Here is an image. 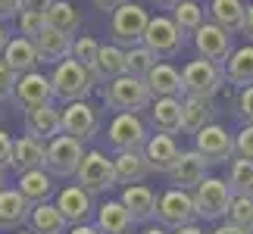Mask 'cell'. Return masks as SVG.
<instances>
[{
    "label": "cell",
    "instance_id": "6da1fadb",
    "mask_svg": "<svg viewBox=\"0 0 253 234\" xmlns=\"http://www.w3.org/2000/svg\"><path fill=\"white\" fill-rule=\"evenodd\" d=\"M103 100L110 110H119V113H141L153 103V94H150V84L147 78H138V75H122L110 81L103 87Z\"/></svg>",
    "mask_w": 253,
    "mask_h": 234
},
{
    "label": "cell",
    "instance_id": "7a4b0ae2",
    "mask_svg": "<svg viewBox=\"0 0 253 234\" xmlns=\"http://www.w3.org/2000/svg\"><path fill=\"white\" fill-rule=\"evenodd\" d=\"M50 81H53V94L60 97V100L75 103V100H87V94L94 91L97 78L79 60H63L60 66H53Z\"/></svg>",
    "mask_w": 253,
    "mask_h": 234
},
{
    "label": "cell",
    "instance_id": "3957f363",
    "mask_svg": "<svg viewBox=\"0 0 253 234\" xmlns=\"http://www.w3.org/2000/svg\"><path fill=\"white\" fill-rule=\"evenodd\" d=\"M147 25H150L147 9H144L141 3H131V0L110 16V35H113V41L119 44V47H125V50H128V47L144 44Z\"/></svg>",
    "mask_w": 253,
    "mask_h": 234
},
{
    "label": "cell",
    "instance_id": "277c9868",
    "mask_svg": "<svg viewBox=\"0 0 253 234\" xmlns=\"http://www.w3.org/2000/svg\"><path fill=\"white\" fill-rule=\"evenodd\" d=\"M84 141L72 138V134H60L47 144V172L53 178H72L79 175L82 169V159H84Z\"/></svg>",
    "mask_w": 253,
    "mask_h": 234
},
{
    "label": "cell",
    "instance_id": "5b68a950",
    "mask_svg": "<svg viewBox=\"0 0 253 234\" xmlns=\"http://www.w3.org/2000/svg\"><path fill=\"white\" fill-rule=\"evenodd\" d=\"M197 203H194V194L191 191H181V188H172L166 194H160V203H157V225L163 228H181V225H191L197 222Z\"/></svg>",
    "mask_w": 253,
    "mask_h": 234
},
{
    "label": "cell",
    "instance_id": "8992f818",
    "mask_svg": "<svg viewBox=\"0 0 253 234\" xmlns=\"http://www.w3.org/2000/svg\"><path fill=\"white\" fill-rule=\"evenodd\" d=\"M231 200H235V191L225 178H207L194 191V203H197V216L207 219V222H216V219H228V209H231Z\"/></svg>",
    "mask_w": 253,
    "mask_h": 234
},
{
    "label": "cell",
    "instance_id": "52a82bcc",
    "mask_svg": "<svg viewBox=\"0 0 253 234\" xmlns=\"http://www.w3.org/2000/svg\"><path fill=\"white\" fill-rule=\"evenodd\" d=\"M75 184H82L91 197L94 194H106L110 188L119 184V178H116V162L106 159L100 150H87L84 159H82V169L75 175Z\"/></svg>",
    "mask_w": 253,
    "mask_h": 234
},
{
    "label": "cell",
    "instance_id": "ba28073f",
    "mask_svg": "<svg viewBox=\"0 0 253 234\" xmlns=\"http://www.w3.org/2000/svg\"><path fill=\"white\" fill-rule=\"evenodd\" d=\"M184 94H191V97H216L222 91V84H225V72H222V66L216 63H210V60H191L188 66H184Z\"/></svg>",
    "mask_w": 253,
    "mask_h": 234
},
{
    "label": "cell",
    "instance_id": "9c48e42d",
    "mask_svg": "<svg viewBox=\"0 0 253 234\" xmlns=\"http://www.w3.org/2000/svg\"><path fill=\"white\" fill-rule=\"evenodd\" d=\"M106 141L116 153H125V150H144L150 134H147V125L138 119V113H119L106 128Z\"/></svg>",
    "mask_w": 253,
    "mask_h": 234
},
{
    "label": "cell",
    "instance_id": "30bf717a",
    "mask_svg": "<svg viewBox=\"0 0 253 234\" xmlns=\"http://www.w3.org/2000/svg\"><path fill=\"white\" fill-rule=\"evenodd\" d=\"M13 100L22 106L25 113H28V110H38V106H50V103L56 100L50 75H44V72H38V69L28 72V75H19Z\"/></svg>",
    "mask_w": 253,
    "mask_h": 234
},
{
    "label": "cell",
    "instance_id": "8fae6325",
    "mask_svg": "<svg viewBox=\"0 0 253 234\" xmlns=\"http://www.w3.org/2000/svg\"><path fill=\"white\" fill-rule=\"evenodd\" d=\"M194 47H197V53L203 56V60H210L216 66L228 63L231 53H235V50H231V35L222 25H216L212 19L197 28V35H194Z\"/></svg>",
    "mask_w": 253,
    "mask_h": 234
},
{
    "label": "cell",
    "instance_id": "7c38bea8",
    "mask_svg": "<svg viewBox=\"0 0 253 234\" xmlns=\"http://www.w3.org/2000/svg\"><path fill=\"white\" fill-rule=\"evenodd\" d=\"M144 44H147L157 56H175L181 50V44H184V32L178 28L175 19L157 16V19H150V25H147Z\"/></svg>",
    "mask_w": 253,
    "mask_h": 234
},
{
    "label": "cell",
    "instance_id": "4fadbf2b",
    "mask_svg": "<svg viewBox=\"0 0 253 234\" xmlns=\"http://www.w3.org/2000/svg\"><path fill=\"white\" fill-rule=\"evenodd\" d=\"M207 169H210V159L200 150H181L178 162H175L172 172H169V178H172L175 188H181V191H197L200 184L210 178Z\"/></svg>",
    "mask_w": 253,
    "mask_h": 234
},
{
    "label": "cell",
    "instance_id": "5bb4252c",
    "mask_svg": "<svg viewBox=\"0 0 253 234\" xmlns=\"http://www.w3.org/2000/svg\"><path fill=\"white\" fill-rule=\"evenodd\" d=\"M100 131V116L87 100H75L66 103L63 110V134H72L79 141H91L94 134Z\"/></svg>",
    "mask_w": 253,
    "mask_h": 234
},
{
    "label": "cell",
    "instance_id": "9a60e30c",
    "mask_svg": "<svg viewBox=\"0 0 253 234\" xmlns=\"http://www.w3.org/2000/svg\"><path fill=\"white\" fill-rule=\"evenodd\" d=\"M197 138V147L194 150H200L203 156L210 159V165H219V162H225V159H231L235 156V138L222 128V125H207L203 131H197L194 134Z\"/></svg>",
    "mask_w": 253,
    "mask_h": 234
},
{
    "label": "cell",
    "instance_id": "2e32d148",
    "mask_svg": "<svg viewBox=\"0 0 253 234\" xmlns=\"http://www.w3.org/2000/svg\"><path fill=\"white\" fill-rule=\"evenodd\" d=\"M56 209L63 212V219L72 225H84L94 212V203H91V194H87L82 184H66V188L56 194Z\"/></svg>",
    "mask_w": 253,
    "mask_h": 234
},
{
    "label": "cell",
    "instance_id": "e0dca14e",
    "mask_svg": "<svg viewBox=\"0 0 253 234\" xmlns=\"http://www.w3.org/2000/svg\"><path fill=\"white\" fill-rule=\"evenodd\" d=\"M32 209H35V203L19 188L0 191V228L3 231H19L28 219H32Z\"/></svg>",
    "mask_w": 253,
    "mask_h": 234
},
{
    "label": "cell",
    "instance_id": "ac0fdd59",
    "mask_svg": "<svg viewBox=\"0 0 253 234\" xmlns=\"http://www.w3.org/2000/svg\"><path fill=\"white\" fill-rule=\"evenodd\" d=\"M19 175L35 172V169H47V141L35 138V134H22L13 144V165Z\"/></svg>",
    "mask_w": 253,
    "mask_h": 234
},
{
    "label": "cell",
    "instance_id": "d6986e66",
    "mask_svg": "<svg viewBox=\"0 0 253 234\" xmlns=\"http://www.w3.org/2000/svg\"><path fill=\"white\" fill-rule=\"evenodd\" d=\"M25 128L28 134H35V138H41L50 144L53 138H60L63 134V110H56V106H38V110H28L25 113Z\"/></svg>",
    "mask_w": 253,
    "mask_h": 234
},
{
    "label": "cell",
    "instance_id": "ffe728a7",
    "mask_svg": "<svg viewBox=\"0 0 253 234\" xmlns=\"http://www.w3.org/2000/svg\"><path fill=\"white\" fill-rule=\"evenodd\" d=\"M0 63H3L6 69H13L16 75H28V72H35L38 63H41V53H38L32 38H13L9 47L3 50V56H0Z\"/></svg>",
    "mask_w": 253,
    "mask_h": 234
},
{
    "label": "cell",
    "instance_id": "44dd1931",
    "mask_svg": "<svg viewBox=\"0 0 253 234\" xmlns=\"http://www.w3.org/2000/svg\"><path fill=\"white\" fill-rule=\"evenodd\" d=\"M72 41L75 38L56 32V28L47 25L41 35L35 38V47L41 53V63H50V66H60L63 60H72Z\"/></svg>",
    "mask_w": 253,
    "mask_h": 234
},
{
    "label": "cell",
    "instance_id": "7402d4cb",
    "mask_svg": "<svg viewBox=\"0 0 253 234\" xmlns=\"http://www.w3.org/2000/svg\"><path fill=\"white\" fill-rule=\"evenodd\" d=\"M144 153H147L153 172H166V175L172 172V165L178 162V156H181L175 138H172V134H163V131L150 134V141H147V147H144Z\"/></svg>",
    "mask_w": 253,
    "mask_h": 234
},
{
    "label": "cell",
    "instance_id": "603a6c76",
    "mask_svg": "<svg viewBox=\"0 0 253 234\" xmlns=\"http://www.w3.org/2000/svg\"><path fill=\"white\" fill-rule=\"evenodd\" d=\"M116 178H119V184H141L147 175L153 172L150 169V159L144 150H125V153H116Z\"/></svg>",
    "mask_w": 253,
    "mask_h": 234
},
{
    "label": "cell",
    "instance_id": "cb8c5ba5",
    "mask_svg": "<svg viewBox=\"0 0 253 234\" xmlns=\"http://www.w3.org/2000/svg\"><path fill=\"white\" fill-rule=\"evenodd\" d=\"M210 19L216 25H222L228 35H244V22H247V3L244 0H212L210 3Z\"/></svg>",
    "mask_w": 253,
    "mask_h": 234
},
{
    "label": "cell",
    "instance_id": "d4e9b609",
    "mask_svg": "<svg viewBox=\"0 0 253 234\" xmlns=\"http://www.w3.org/2000/svg\"><path fill=\"white\" fill-rule=\"evenodd\" d=\"M119 200L125 203V209L134 216V222H147V219L157 216V203H160V197L147 188V184H128V188L122 191Z\"/></svg>",
    "mask_w": 253,
    "mask_h": 234
},
{
    "label": "cell",
    "instance_id": "484cf974",
    "mask_svg": "<svg viewBox=\"0 0 253 234\" xmlns=\"http://www.w3.org/2000/svg\"><path fill=\"white\" fill-rule=\"evenodd\" d=\"M19 191L25 194L28 200L35 203V206H41V203H50V197L56 194V178L47 169H35V172H25L19 175Z\"/></svg>",
    "mask_w": 253,
    "mask_h": 234
},
{
    "label": "cell",
    "instance_id": "4316f807",
    "mask_svg": "<svg viewBox=\"0 0 253 234\" xmlns=\"http://www.w3.org/2000/svg\"><path fill=\"white\" fill-rule=\"evenodd\" d=\"M212 125V100L210 97H184L181 100V131L197 134Z\"/></svg>",
    "mask_w": 253,
    "mask_h": 234
},
{
    "label": "cell",
    "instance_id": "83f0119b",
    "mask_svg": "<svg viewBox=\"0 0 253 234\" xmlns=\"http://www.w3.org/2000/svg\"><path fill=\"white\" fill-rule=\"evenodd\" d=\"M91 72H94L97 81H103V84H110V81H116V78H122V75H128V69H125V47L103 44L100 56H97V63H94Z\"/></svg>",
    "mask_w": 253,
    "mask_h": 234
},
{
    "label": "cell",
    "instance_id": "f1b7e54d",
    "mask_svg": "<svg viewBox=\"0 0 253 234\" xmlns=\"http://www.w3.org/2000/svg\"><path fill=\"white\" fill-rule=\"evenodd\" d=\"M97 228L103 234H128L131 225H134V216L125 209L122 200H106L100 209H97Z\"/></svg>",
    "mask_w": 253,
    "mask_h": 234
},
{
    "label": "cell",
    "instance_id": "f546056e",
    "mask_svg": "<svg viewBox=\"0 0 253 234\" xmlns=\"http://www.w3.org/2000/svg\"><path fill=\"white\" fill-rule=\"evenodd\" d=\"M147 84H150L153 97H181L184 94V78L169 63H157V66H153L150 75H147Z\"/></svg>",
    "mask_w": 253,
    "mask_h": 234
},
{
    "label": "cell",
    "instance_id": "4dcf8cb0",
    "mask_svg": "<svg viewBox=\"0 0 253 234\" xmlns=\"http://www.w3.org/2000/svg\"><path fill=\"white\" fill-rule=\"evenodd\" d=\"M153 128L163 134L181 131V97H157V103L150 106Z\"/></svg>",
    "mask_w": 253,
    "mask_h": 234
},
{
    "label": "cell",
    "instance_id": "1f68e13d",
    "mask_svg": "<svg viewBox=\"0 0 253 234\" xmlns=\"http://www.w3.org/2000/svg\"><path fill=\"white\" fill-rule=\"evenodd\" d=\"M28 228L35 234H69V222L63 219V212L56 209V203H41V206L32 209V219H28Z\"/></svg>",
    "mask_w": 253,
    "mask_h": 234
},
{
    "label": "cell",
    "instance_id": "d6a6232c",
    "mask_svg": "<svg viewBox=\"0 0 253 234\" xmlns=\"http://www.w3.org/2000/svg\"><path fill=\"white\" fill-rule=\"evenodd\" d=\"M47 25L56 28V32H63V35H69V38H79L82 13L69 3V0H56V3L47 9Z\"/></svg>",
    "mask_w": 253,
    "mask_h": 234
},
{
    "label": "cell",
    "instance_id": "836d02e7",
    "mask_svg": "<svg viewBox=\"0 0 253 234\" xmlns=\"http://www.w3.org/2000/svg\"><path fill=\"white\" fill-rule=\"evenodd\" d=\"M225 75L231 84L238 87H253V44L238 47L231 53V60L225 63Z\"/></svg>",
    "mask_w": 253,
    "mask_h": 234
},
{
    "label": "cell",
    "instance_id": "e575fe53",
    "mask_svg": "<svg viewBox=\"0 0 253 234\" xmlns=\"http://www.w3.org/2000/svg\"><path fill=\"white\" fill-rule=\"evenodd\" d=\"M231 191H235V197H253V159H241L235 156L228 165V178Z\"/></svg>",
    "mask_w": 253,
    "mask_h": 234
},
{
    "label": "cell",
    "instance_id": "d590c367",
    "mask_svg": "<svg viewBox=\"0 0 253 234\" xmlns=\"http://www.w3.org/2000/svg\"><path fill=\"white\" fill-rule=\"evenodd\" d=\"M157 63H160V56L153 53L147 44H138V47H128V50H125V69H128V75L147 78Z\"/></svg>",
    "mask_w": 253,
    "mask_h": 234
},
{
    "label": "cell",
    "instance_id": "8d00e7d4",
    "mask_svg": "<svg viewBox=\"0 0 253 234\" xmlns=\"http://www.w3.org/2000/svg\"><path fill=\"white\" fill-rule=\"evenodd\" d=\"M175 22H178V28L184 35H197V28L203 25V6L194 3V0H184V3L175 6Z\"/></svg>",
    "mask_w": 253,
    "mask_h": 234
},
{
    "label": "cell",
    "instance_id": "74e56055",
    "mask_svg": "<svg viewBox=\"0 0 253 234\" xmlns=\"http://www.w3.org/2000/svg\"><path fill=\"white\" fill-rule=\"evenodd\" d=\"M100 47H103V44H97L91 35H79V38L72 41V60H79L82 66L94 69L97 56H100Z\"/></svg>",
    "mask_w": 253,
    "mask_h": 234
},
{
    "label": "cell",
    "instance_id": "f35d334b",
    "mask_svg": "<svg viewBox=\"0 0 253 234\" xmlns=\"http://www.w3.org/2000/svg\"><path fill=\"white\" fill-rule=\"evenodd\" d=\"M225 222H231V225H238V228L253 234V197H235L231 200V209H228Z\"/></svg>",
    "mask_w": 253,
    "mask_h": 234
},
{
    "label": "cell",
    "instance_id": "ab89813d",
    "mask_svg": "<svg viewBox=\"0 0 253 234\" xmlns=\"http://www.w3.org/2000/svg\"><path fill=\"white\" fill-rule=\"evenodd\" d=\"M44 28H47V13H28V9L19 13V35L22 38H32L35 41Z\"/></svg>",
    "mask_w": 253,
    "mask_h": 234
},
{
    "label": "cell",
    "instance_id": "60d3db41",
    "mask_svg": "<svg viewBox=\"0 0 253 234\" xmlns=\"http://www.w3.org/2000/svg\"><path fill=\"white\" fill-rule=\"evenodd\" d=\"M235 156L253 159V125H244V128L235 134Z\"/></svg>",
    "mask_w": 253,
    "mask_h": 234
},
{
    "label": "cell",
    "instance_id": "b9f144b4",
    "mask_svg": "<svg viewBox=\"0 0 253 234\" xmlns=\"http://www.w3.org/2000/svg\"><path fill=\"white\" fill-rule=\"evenodd\" d=\"M16 81H19V75L0 63V100H9L16 94Z\"/></svg>",
    "mask_w": 253,
    "mask_h": 234
},
{
    "label": "cell",
    "instance_id": "7bdbcfd3",
    "mask_svg": "<svg viewBox=\"0 0 253 234\" xmlns=\"http://www.w3.org/2000/svg\"><path fill=\"white\" fill-rule=\"evenodd\" d=\"M238 113L244 116V122L253 125V87H241V97H238Z\"/></svg>",
    "mask_w": 253,
    "mask_h": 234
},
{
    "label": "cell",
    "instance_id": "ee69618b",
    "mask_svg": "<svg viewBox=\"0 0 253 234\" xmlns=\"http://www.w3.org/2000/svg\"><path fill=\"white\" fill-rule=\"evenodd\" d=\"M13 138L6 134V128H0V169H6V165H13Z\"/></svg>",
    "mask_w": 253,
    "mask_h": 234
},
{
    "label": "cell",
    "instance_id": "f6af8a7d",
    "mask_svg": "<svg viewBox=\"0 0 253 234\" xmlns=\"http://www.w3.org/2000/svg\"><path fill=\"white\" fill-rule=\"evenodd\" d=\"M19 13H22V0H0V22L19 19Z\"/></svg>",
    "mask_w": 253,
    "mask_h": 234
},
{
    "label": "cell",
    "instance_id": "bcb514c9",
    "mask_svg": "<svg viewBox=\"0 0 253 234\" xmlns=\"http://www.w3.org/2000/svg\"><path fill=\"white\" fill-rule=\"evenodd\" d=\"M56 3V0H22V9H28V13H47Z\"/></svg>",
    "mask_w": 253,
    "mask_h": 234
},
{
    "label": "cell",
    "instance_id": "7dc6e473",
    "mask_svg": "<svg viewBox=\"0 0 253 234\" xmlns=\"http://www.w3.org/2000/svg\"><path fill=\"white\" fill-rule=\"evenodd\" d=\"M125 3H128V0H94V6L103 9V13H110V16H113L119 6H125Z\"/></svg>",
    "mask_w": 253,
    "mask_h": 234
},
{
    "label": "cell",
    "instance_id": "c3c4849f",
    "mask_svg": "<svg viewBox=\"0 0 253 234\" xmlns=\"http://www.w3.org/2000/svg\"><path fill=\"white\" fill-rule=\"evenodd\" d=\"M210 234H250V231H244V228H238V225H231V222H222V225H216Z\"/></svg>",
    "mask_w": 253,
    "mask_h": 234
},
{
    "label": "cell",
    "instance_id": "681fc988",
    "mask_svg": "<svg viewBox=\"0 0 253 234\" xmlns=\"http://www.w3.org/2000/svg\"><path fill=\"white\" fill-rule=\"evenodd\" d=\"M172 234H210L207 228H200L197 222H191V225H181V228H175Z\"/></svg>",
    "mask_w": 253,
    "mask_h": 234
},
{
    "label": "cell",
    "instance_id": "f907efd6",
    "mask_svg": "<svg viewBox=\"0 0 253 234\" xmlns=\"http://www.w3.org/2000/svg\"><path fill=\"white\" fill-rule=\"evenodd\" d=\"M244 38L253 44V3H247V22H244Z\"/></svg>",
    "mask_w": 253,
    "mask_h": 234
},
{
    "label": "cell",
    "instance_id": "816d5d0a",
    "mask_svg": "<svg viewBox=\"0 0 253 234\" xmlns=\"http://www.w3.org/2000/svg\"><path fill=\"white\" fill-rule=\"evenodd\" d=\"M69 234H103V231L97 228V225H87V222H84V225H72Z\"/></svg>",
    "mask_w": 253,
    "mask_h": 234
},
{
    "label": "cell",
    "instance_id": "f5cc1de1",
    "mask_svg": "<svg viewBox=\"0 0 253 234\" xmlns=\"http://www.w3.org/2000/svg\"><path fill=\"white\" fill-rule=\"evenodd\" d=\"M9 47V38H6V28H3V22H0V56H3V50Z\"/></svg>",
    "mask_w": 253,
    "mask_h": 234
},
{
    "label": "cell",
    "instance_id": "db71d44e",
    "mask_svg": "<svg viewBox=\"0 0 253 234\" xmlns=\"http://www.w3.org/2000/svg\"><path fill=\"white\" fill-rule=\"evenodd\" d=\"M144 234H172V231H169V228H163V225H150Z\"/></svg>",
    "mask_w": 253,
    "mask_h": 234
},
{
    "label": "cell",
    "instance_id": "11a10c76",
    "mask_svg": "<svg viewBox=\"0 0 253 234\" xmlns=\"http://www.w3.org/2000/svg\"><path fill=\"white\" fill-rule=\"evenodd\" d=\"M157 3H160V6H169V9H175L178 3H184V0H157Z\"/></svg>",
    "mask_w": 253,
    "mask_h": 234
},
{
    "label": "cell",
    "instance_id": "9f6ffc18",
    "mask_svg": "<svg viewBox=\"0 0 253 234\" xmlns=\"http://www.w3.org/2000/svg\"><path fill=\"white\" fill-rule=\"evenodd\" d=\"M0 191H6V175H3V169H0Z\"/></svg>",
    "mask_w": 253,
    "mask_h": 234
},
{
    "label": "cell",
    "instance_id": "6f0895ef",
    "mask_svg": "<svg viewBox=\"0 0 253 234\" xmlns=\"http://www.w3.org/2000/svg\"><path fill=\"white\" fill-rule=\"evenodd\" d=\"M16 234H35V231H32V228H28V231H16Z\"/></svg>",
    "mask_w": 253,
    "mask_h": 234
}]
</instances>
